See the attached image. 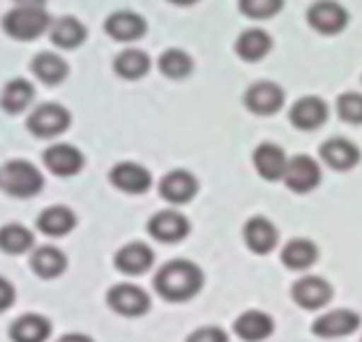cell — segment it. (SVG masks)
<instances>
[{
  "instance_id": "d4e9b609",
  "label": "cell",
  "mask_w": 362,
  "mask_h": 342,
  "mask_svg": "<svg viewBox=\"0 0 362 342\" xmlns=\"http://www.w3.org/2000/svg\"><path fill=\"white\" fill-rule=\"evenodd\" d=\"M86 25L74 19V16H63V19L51 21L49 25V38L60 49H76L86 42Z\"/></svg>"
},
{
  "instance_id": "f1b7e54d",
  "label": "cell",
  "mask_w": 362,
  "mask_h": 342,
  "mask_svg": "<svg viewBox=\"0 0 362 342\" xmlns=\"http://www.w3.org/2000/svg\"><path fill=\"white\" fill-rule=\"evenodd\" d=\"M316 259H319V250L307 239L291 241L286 243V248L281 250V261H284V266L291 270H305L312 264H316Z\"/></svg>"
},
{
  "instance_id": "8d00e7d4",
  "label": "cell",
  "mask_w": 362,
  "mask_h": 342,
  "mask_svg": "<svg viewBox=\"0 0 362 342\" xmlns=\"http://www.w3.org/2000/svg\"><path fill=\"white\" fill-rule=\"evenodd\" d=\"M56 342H95L90 336H83V333H67V336L58 338Z\"/></svg>"
},
{
  "instance_id": "9a60e30c",
  "label": "cell",
  "mask_w": 362,
  "mask_h": 342,
  "mask_svg": "<svg viewBox=\"0 0 362 342\" xmlns=\"http://www.w3.org/2000/svg\"><path fill=\"white\" fill-rule=\"evenodd\" d=\"M153 261H155V252L146 243H127L116 252L113 264L125 275H141L153 266Z\"/></svg>"
},
{
  "instance_id": "7c38bea8",
  "label": "cell",
  "mask_w": 362,
  "mask_h": 342,
  "mask_svg": "<svg viewBox=\"0 0 362 342\" xmlns=\"http://www.w3.org/2000/svg\"><path fill=\"white\" fill-rule=\"evenodd\" d=\"M146 19L136 12H129V10H120V12H113L107 16L104 21V30H107L109 38H113L116 42H134L141 40L146 35Z\"/></svg>"
},
{
  "instance_id": "f546056e",
  "label": "cell",
  "mask_w": 362,
  "mask_h": 342,
  "mask_svg": "<svg viewBox=\"0 0 362 342\" xmlns=\"http://www.w3.org/2000/svg\"><path fill=\"white\" fill-rule=\"evenodd\" d=\"M113 69H116L118 76L136 81V79L148 74L150 58L146 51H141V49H125L122 54L116 56V60H113Z\"/></svg>"
},
{
  "instance_id": "4316f807",
  "label": "cell",
  "mask_w": 362,
  "mask_h": 342,
  "mask_svg": "<svg viewBox=\"0 0 362 342\" xmlns=\"http://www.w3.org/2000/svg\"><path fill=\"white\" fill-rule=\"evenodd\" d=\"M33 100H35V89L28 79H12L3 89V95H0V107L7 113H12V116H16V113L28 109Z\"/></svg>"
},
{
  "instance_id": "277c9868",
  "label": "cell",
  "mask_w": 362,
  "mask_h": 342,
  "mask_svg": "<svg viewBox=\"0 0 362 342\" xmlns=\"http://www.w3.org/2000/svg\"><path fill=\"white\" fill-rule=\"evenodd\" d=\"M69 122H72V116H69V111L63 104L47 102L33 109V113L28 116V130L37 139H54L65 132Z\"/></svg>"
},
{
  "instance_id": "cb8c5ba5",
  "label": "cell",
  "mask_w": 362,
  "mask_h": 342,
  "mask_svg": "<svg viewBox=\"0 0 362 342\" xmlns=\"http://www.w3.org/2000/svg\"><path fill=\"white\" fill-rule=\"evenodd\" d=\"M286 164H288V160H286L284 151H281V148L275 146V144H261L254 151V166H256V171H259L261 176L268 178V181L284 178Z\"/></svg>"
},
{
  "instance_id": "74e56055",
  "label": "cell",
  "mask_w": 362,
  "mask_h": 342,
  "mask_svg": "<svg viewBox=\"0 0 362 342\" xmlns=\"http://www.w3.org/2000/svg\"><path fill=\"white\" fill-rule=\"evenodd\" d=\"M16 5H44V0H14Z\"/></svg>"
},
{
  "instance_id": "484cf974",
  "label": "cell",
  "mask_w": 362,
  "mask_h": 342,
  "mask_svg": "<svg viewBox=\"0 0 362 342\" xmlns=\"http://www.w3.org/2000/svg\"><path fill=\"white\" fill-rule=\"evenodd\" d=\"M30 72L40 79L42 84L47 86H58L63 84L67 74H69V65L63 58L51 54V51H44V54H37L30 63Z\"/></svg>"
},
{
  "instance_id": "4fadbf2b",
  "label": "cell",
  "mask_w": 362,
  "mask_h": 342,
  "mask_svg": "<svg viewBox=\"0 0 362 342\" xmlns=\"http://www.w3.org/2000/svg\"><path fill=\"white\" fill-rule=\"evenodd\" d=\"M293 301L305 310H319L332 298V287L323 278H300L291 289Z\"/></svg>"
},
{
  "instance_id": "1f68e13d",
  "label": "cell",
  "mask_w": 362,
  "mask_h": 342,
  "mask_svg": "<svg viewBox=\"0 0 362 342\" xmlns=\"http://www.w3.org/2000/svg\"><path fill=\"white\" fill-rule=\"evenodd\" d=\"M194 69V63L189 54H185L180 49H166L160 56V72L169 79H185L189 76Z\"/></svg>"
},
{
  "instance_id": "e0dca14e",
  "label": "cell",
  "mask_w": 362,
  "mask_h": 342,
  "mask_svg": "<svg viewBox=\"0 0 362 342\" xmlns=\"http://www.w3.org/2000/svg\"><path fill=\"white\" fill-rule=\"evenodd\" d=\"M321 157L330 169L349 171L360 162V151H358L356 144L349 142V139L334 137V139H328V142L321 146Z\"/></svg>"
},
{
  "instance_id": "e575fe53",
  "label": "cell",
  "mask_w": 362,
  "mask_h": 342,
  "mask_svg": "<svg viewBox=\"0 0 362 342\" xmlns=\"http://www.w3.org/2000/svg\"><path fill=\"white\" fill-rule=\"evenodd\" d=\"M187 342H228V336L217 326H203L199 331H194L187 338Z\"/></svg>"
},
{
  "instance_id": "d6a6232c",
  "label": "cell",
  "mask_w": 362,
  "mask_h": 342,
  "mask_svg": "<svg viewBox=\"0 0 362 342\" xmlns=\"http://www.w3.org/2000/svg\"><path fill=\"white\" fill-rule=\"evenodd\" d=\"M238 5H240V12L250 19H270L281 10L284 0H240Z\"/></svg>"
},
{
  "instance_id": "7402d4cb",
  "label": "cell",
  "mask_w": 362,
  "mask_h": 342,
  "mask_svg": "<svg viewBox=\"0 0 362 342\" xmlns=\"http://www.w3.org/2000/svg\"><path fill=\"white\" fill-rule=\"evenodd\" d=\"M74 227H76V215H74V210L67 206H51L37 215V229L42 234L51 236V239L67 236Z\"/></svg>"
},
{
  "instance_id": "9c48e42d",
  "label": "cell",
  "mask_w": 362,
  "mask_h": 342,
  "mask_svg": "<svg viewBox=\"0 0 362 342\" xmlns=\"http://www.w3.org/2000/svg\"><path fill=\"white\" fill-rule=\"evenodd\" d=\"M109 181L113 188H118L120 192H127V195H144V192H148V188L153 186L150 171L136 162L116 164L109 173Z\"/></svg>"
},
{
  "instance_id": "30bf717a",
  "label": "cell",
  "mask_w": 362,
  "mask_h": 342,
  "mask_svg": "<svg viewBox=\"0 0 362 342\" xmlns=\"http://www.w3.org/2000/svg\"><path fill=\"white\" fill-rule=\"evenodd\" d=\"M44 166L56 176H74L83 169V153L72 144H54L44 151Z\"/></svg>"
},
{
  "instance_id": "d6986e66",
  "label": "cell",
  "mask_w": 362,
  "mask_h": 342,
  "mask_svg": "<svg viewBox=\"0 0 362 342\" xmlns=\"http://www.w3.org/2000/svg\"><path fill=\"white\" fill-rule=\"evenodd\" d=\"M233 331H235V336L240 340H245V342H261V340H266L268 336H272L275 324H272V319L268 317L266 312L247 310L235 319Z\"/></svg>"
},
{
  "instance_id": "603a6c76",
  "label": "cell",
  "mask_w": 362,
  "mask_h": 342,
  "mask_svg": "<svg viewBox=\"0 0 362 342\" xmlns=\"http://www.w3.org/2000/svg\"><path fill=\"white\" fill-rule=\"evenodd\" d=\"M51 336V321L42 314H23L10 326L12 342H47Z\"/></svg>"
},
{
  "instance_id": "7a4b0ae2",
  "label": "cell",
  "mask_w": 362,
  "mask_h": 342,
  "mask_svg": "<svg viewBox=\"0 0 362 342\" xmlns=\"http://www.w3.org/2000/svg\"><path fill=\"white\" fill-rule=\"evenodd\" d=\"M51 25V16L40 5H16L3 16V30L12 40L33 42L44 35Z\"/></svg>"
},
{
  "instance_id": "3957f363",
  "label": "cell",
  "mask_w": 362,
  "mask_h": 342,
  "mask_svg": "<svg viewBox=\"0 0 362 342\" xmlns=\"http://www.w3.org/2000/svg\"><path fill=\"white\" fill-rule=\"evenodd\" d=\"M0 188L7 195L19 197V199H30L40 195L44 188V176L42 171L28 160H12L0 169Z\"/></svg>"
},
{
  "instance_id": "4dcf8cb0",
  "label": "cell",
  "mask_w": 362,
  "mask_h": 342,
  "mask_svg": "<svg viewBox=\"0 0 362 342\" xmlns=\"http://www.w3.org/2000/svg\"><path fill=\"white\" fill-rule=\"evenodd\" d=\"M35 248V236L23 224L10 222L0 229V250L7 254H23Z\"/></svg>"
},
{
  "instance_id": "6da1fadb",
  "label": "cell",
  "mask_w": 362,
  "mask_h": 342,
  "mask_svg": "<svg viewBox=\"0 0 362 342\" xmlns=\"http://www.w3.org/2000/svg\"><path fill=\"white\" fill-rule=\"evenodd\" d=\"M203 287V273L197 264L175 259L164 264L155 275V292L166 301L180 303L194 298Z\"/></svg>"
},
{
  "instance_id": "52a82bcc",
  "label": "cell",
  "mask_w": 362,
  "mask_h": 342,
  "mask_svg": "<svg viewBox=\"0 0 362 342\" xmlns=\"http://www.w3.org/2000/svg\"><path fill=\"white\" fill-rule=\"evenodd\" d=\"M307 19L312 23V28L319 30L321 35H337L346 28L349 14L339 3H334V0H319V3H314L309 7Z\"/></svg>"
},
{
  "instance_id": "83f0119b",
  "label": "cell",
  "mask_w": 362,
  "mask_h": 342,
  "mask_svg": "<svg viewBox=\"0 0 362 342\" xmlns=\"http://www.w3.org/2000/svg\"><path fill=\"white\" fill-rule=\"evenodd\" d=\"M270 49H272L270 35L266 30H261V28L245 30L235 42L238 56H240L243 60H247V63H256V60H261L263 56H268Z\"/></svg>"
},
{
  "instance_id": "5bb4252c",
  "label": "cell",
  "mask_w": 362,
  "mask_h": 342,
  "mask_svg": "<svg viewBox=\"0 0 362 342\" xmlns=\"http://www.w3.org/2000/svg\"><path fill=\"white\" fill-rule=\"evenodd\" d=\"M199 192V183L197 178L192 176L189 171L185 169H175V171H169L166 176L162 178L160 183V195L162 199H166L169 204H187V201L194 199V195Z\"/></svg>"
},
{
  "instance_id": "8fae6325",
  "label": "cell",
  "mask_w": 362,
  "mask_h": 342,
  "mask_svg": "<svg viewBox=\"0 0 362 342\" xmlns=\"http://www.w3.org/2000/svg\"><path fill=\"white\" fill-rule=\"evenodd\" d=\"M245 104L247 109L259 113V116H270V113L279 111L281 104H284V91L272 81H259L247 89Z\"/></svg>"
},
{
  "instance_id": "44dd1931",
  "label": "cell",
  "mask_w": 362,
  "mask_h": 342,
  "mask_svg": "<svg viewBox=\"0 0 362 342\" xmlns=\"http://www.w3.org/2000/svg\"><path fill=\"white\" fill-rule=\"evenodd\" d=\"M30 268H33V273L40 275L42 280H54L65 273L67 257L63 250L54 248V245H42V248L33 252Z\"/></svg>"
},
{
  "instance_id": "f35d334b",
  "label": "cell",
  "mask_w": 362,
  "mask_h": 342,
  "mask_svg": "<svg viewBox=\"0 0 362 342\" xmlns=\"http://www.w3.org/2000/svg\"><path fill=\"white\" fill-rule=\"evenodd\" d=\"M169 3H173V5H194V3H199V0H169Z\"/></svg>"
},
{
  "instance_id": "ac0fdd59",
  "label": "cell",
  "mask_w": 362,
  "mask_h": 342,
  "mask_svg": "<svg viewBox=\"0 0 362 342\" xmlns=\"http://www.w3.org/2000/svg\"><path fill=\"white\" fill-rule=\"evenodd\" d=\"M358 326H360L358 312L334 310L316 319L312 331H314V336H319V338H341V336H349L353 331H358Z\"/></svg>"
},
{
  "instance_id": "5b68a950",
  "label": "cell",
  "mask_w": 362,
  "mask_h": 342,
  "mask_svg": "<svg viewBox=\"0 0 362 342\" xmlns=\"http://www.w3.org/2000/svg\"><path fill=\"white\" fill-rule=\"evenodd\" d=\"M107 303L113 312L122 314V317H141L150 310V296L136 285L122 283L109 289Z\"/></svg>"
},
{
  "instance_id": "d590c367",
  "label": "cell",
  "mask_w": 362,
  "mask_h": 342,
  "mask_svg": "<svg viewBox=\"0 0 362 342\" xmlns=\"http://www.w3.org/2000/svg\"><path fill=\"white\" fill-rule=\"evenodd\" d=\"M14 298H16V292H14V285L10 280L0 278V312L10 310L14 305Z\"/></svg>"
},
{
  "instance_id": "ba28073f",
  "label": "cell",
  "mask_w": 362,
  "mask_h": 342,
  "mask_svg": "<svg viewBox=\"0 0 362 342\" xmlns=\"http://www.w3.org/2000/svg\"><path fill=\"white\" fill-rule=\"evenodd\" d=\"M284 183L293 192H312L321 183V169L309 155H296L291 157L284 171Z\"/></svg>"
},
{
  "instance_id": "836d02e7",
  "label": "cell",
  "mask_w": 362,
  "mask_h": 342,
  "mask_svg": "<svg viewBox=\"0 0 362 342\" xmlns=\"http://www.w3.org/2000/svg\"><path fill=\"white\" fill-rule=\"evenodd\" d=\"M337 111L341 120L353 122V125H360L362 122V95L358 93H346L341 95L337 102Z\"/></svg>"
},
{
  "instance_id": "8992f818",
  "label": "cell",
  "mask_w": 362,
  "mask_h": 342,
  "mask_svg": "<svg viewBox=\"0 0 362 342\" xmlns=\"http://www.w3.org/2000/svg\"><path fill=\"white\" fill-rule=\"evenodd\" d=\"M148 234L160 243H178L189 234V220L180 210L166 208L150 217Z\"/></svg>"
},
{
  "instance_id": "ffe728a7",
  "label": "cell",
  "mask_w": 362,
  "mask_h": 342,
  "mask_svg": "<svg viewBox=\"0 0 362 342\" xmlns=\"http://www.w3.org/2000/svg\"><path fill=\"white\" fill-rule=\"evenodd\" d=\"M245 243L256 254H268L277 245V229L266 217H252L245 224Z\"/></svg>"
},
{
  "instance_id": "2e32d148",
  "label": "cell",
  "mask_w": 362,
  "mask_h": 342,
  "mask_svg": "<svg viewBox=\"0 0 362 342\" xmlns=\"http://www.w3.org/2000/svg\"><path fill=\"white\" fill-rule=\"evenodd\" d=\"M291 122L298 130H319L325 120H328V104L321 98H300L293 107H291Z\"/></svg>"
}]
</instances>
